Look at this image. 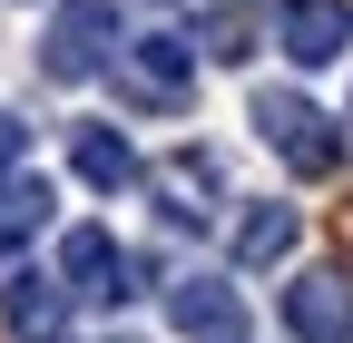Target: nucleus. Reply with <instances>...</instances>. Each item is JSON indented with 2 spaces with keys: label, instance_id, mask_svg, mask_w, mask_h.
<instances>
[{
  "label": "nucleus",
  "instance_id": "obj_15",
  "mask_svg": "<svg viewBox=\"0 0 353 343\" xmlns=\"http://www.w3.org/2000/svg\"><path fill=\"white\" fill-rule=\"evenodd\" d=\"M108 343H138V333H108Z\"/></svg>",
  "mask_w": 353,
  "mask_h": 343
},
{
  "label": "nucleus",
  "instance_id": "obj_5",
  "mask_svg": "<svg viewBox=\"0 0 353 343\" xmlns=\"http://www.w3.org/2000/svg\"><path fill=\"white\" fill-rule=\"evenodd\" d=\"M275 50L294 69H334L353 50V0H275Z\"/></svg>",
  "mask_w": 353,
  "mask_h": 343
},
{
  "label": "nucleus",
  "instance_id": "obj_4",
  "mask_svg": "<svg viewBox=\"0 0 353 343\" xmlns=\"http://www.w3.org/2000/svg\"><path fill=\"white\" fill-rule=\"evenodd\" d=\"M59 284H69V304L118 314L128 294H138V265L118 255V236H108V226H69V236H59Z\"/></svg>",
  "mask_w": 353,
  "mask_h": 343
},
{
  "label": "nucleus",
  "instance_id": "obj_6",
  "mask_svg": "<svg viewBox=\"0 0 353 343\" xmlns=\"http://www.w3.org/2000/svg\"><path fill=\"white\" fill-rule=\"evenodd\" d=\"M216 206H226V167H216L206 147H187L176 167H157V226L206 236V226H216Z\"/></svg>",
  "mask_w": 353,
  "mask_h": 343
},
{
  "label": "nucleus",
  "instance_id": "obj_3",
  "mask_svg": "<svg viewBox=\"0 0 353 343\" xmlns=\"http://www.w3.org/2000/svg\"><path fill=\"white\" fill-rule=\"evenodd\" d=\"M118 39H128V20L108 10V0H59L50 30H39V69H50L59 89H69V79H99L118 59Z\"/></svg>",
  "mask_w": 353,
  "mask_h": 343
},
{
  "label": "nucleus",
  "instance_id": "obj_8",
  "mask_svg": "<svg viewBox=\"0 0 353 343\" xmlns=\"http://www.w3.org/2000/svg\"><path fill=\"white\" fill-rule=\"evenodd\" d=\"M285 333L294 343H353V284L343 275H294L285 284Z\"/></svg>",
  "mask_w": 353,
  "mask_h": 343
},
{
  "label": "nucleus",
  "instance_id": "obj_11",
  "mask_svg": "<svg viewBox=\"0 0 353 343\" xmlns=\"http://www.w3.org/2000/svg\"><path fill=\"white\" fill-rule=\"evenodd\" d=\"M255 30H265V0H206L196 50H206V59H226V69H245V59H255Z\"/></svg>",
  "mask_w": 353,
  "mask_h": 343
},
{
  "label": "nucleus",
  "instance_id": "obj_9",
  "mask_svg": "<svg viewBox=\"0 0 353 343\" xmlns=\"http://www.w3.org/2000/svg\"><path fill=\"white\" fill-rule=\"evenodd\" d=\"M0 324H10L20 343H59L69 333V284L59 275H10L0 284Z\"/></svg>",
  "mask_w": 353,
  "mask_h": 343
},
{
  "label": "nucleus",
  "instance_id": "obj_12",
  "mask_svg": "<svg viewBox=\"0 0 353 343\" xmlns=\"http://www.w3.org/2000/svg\"><path fill=\"white\" fill-rule=\"evenodd\" d=\"M69 167H79V177L99 187V196H118V187H138V147H128L118 127H79V138H69Z\"/></svg>",
  "mask_w": 353,
  "mask_h": 343
},
{
  "label": "nucleus",
  "instance_id": "obj_1",
  "mask_svg": "<svg viewBox=\"0 0 353 343\" xmlns=\"http://www.w3.org/2000/svg\"><path fill=\"white\" fill-rule=\"evenodd\" d=\"M108 79H118V98L128 108H187L196 98V30H138V39H118V59H108Z\"/></svg>",
  "mask_w": 353,
  "mask_h": 343
},
{
  "label": "nucleus",
  "instance_id": "obj_2",
  "mask_svg": "<svg viewBox=\"0 0 353 343\" xmlns=\"http://www.w3.org/2000/svg\"><path fill=\"white\" fill-rule=\"evenodd\" d=\"M245 118H255V138L275 147L294 177H334V167H343V127H334L314 98H304V89H255Z\"/></svg>",
  "mask_w": 353,
  "mask_h": 343
},
{
  "label": "nucleus",
  "instance_id": "obj_7",
  "mask_svg": "<svg viewBox=\"0 0 353 343\" xmlns=\"http://www.w3.org/2000/svg\"><path fill=\"white\" fill-rule=\"evenodd\" d=\"M167 333H187V343H255L236 284H216V275H176L167 284Z\"/></svg>",
  "mask_w": 353,
  "mask_h": 343
},
{
  "label": "nucleus",
  "instance_id": "obj_14",
  "mask_svg": "<svg viewBox=\"0 0 353 343\" xmlns=\"http://www.w3.org/2000/svg\"><path fill=\"white\" fill-rule=\"evenodd\" d=\"M20 157H30V127H20L10 108H0V177H10V167H20Z\"/></svg>",
  "mask_w": 353,
  "mask_h": 343
},
{
  "label": "nucleus",
  "instance_id": "obj_13",
  "mask_svg": "<svg viewBox=\"0 0 353 343\" xmlns=\"http://www.w3.org/2000/svg\"><path fill=\"white\" fill-rule=\"evenodd\" d=\"M39 226H50V187L10 167V177H0V255H20V245H30Z\"/></svg>",
  "mask_w": 353,
  "mask_h": 343
},
{
  "label": "nucleus",
  "instance_id": "obj_10",
  "mask_svg": "<svg viewBox=\"0 0 353 343\" xmlns=\"http://www.w3.org/2000/svg\"><path fill=\"white\" fill-rule=\"evenodd\" d=\"M294 236H304V216H294V206L245 196V216L226 226V255H236V265H285V255H294Z\"/></svg>",
  "mask_w": 353,
  "mask_h": 343
}]
</instances>
